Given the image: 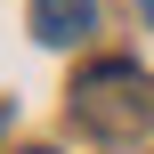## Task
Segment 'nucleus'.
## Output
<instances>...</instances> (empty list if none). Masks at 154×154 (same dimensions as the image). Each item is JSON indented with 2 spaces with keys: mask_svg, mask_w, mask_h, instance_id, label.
<instances>
[{
  "mask_svg": "<svg viewBox=\"0 0 154 154\" xmlns=\"http://www.w3.org/2000/svg\"><path fill=\"white\" fill-rule=\"evenodd\" d=\"M73 106H81V122L89 130H138L146 122V106H154V81L138 73V65H89L81 81H73Z\"/></svg>",
  "mask_w": 154,
  "mask_h": 154,
  "instance_id": "nucleus-1",
  "label": "nucleus"
},
{
  "mask_svg": "<svg viewBox=\"0 0 154 154\" xmlns=\"http://www.w3.org/2000/svg\"><path fill=\"white\" fill-rule=\"evenodd\" d=\"M32 32L49 49H73V41L97 32V0H32Z\"/></svg>",
  "mask_w": 154,
  "mask_h": 154,
  "instance_id": "nucleus-2",
  "label": "nucleus"
},
{
  "mask_svg": "<svg viewBox=\"0 0 154 154\" xmlns=\"http://www.w3.org/2000/svg\"><path fill=\"white\" fill-rule=\"evenodd\" d=\"M24 154H49V146H24Z\"/></svg>",
  "mask_w": 154,
  "mask_h": 154,
  "instance_id": "nucleus-3",
  "label": "nucleus"
},
{
  "mask_svg": "<svg viewBox=\"0 0 154 154\" xmlns=\"http://www.w3.org/2000/svg\"><path fill=\"white\" fill-rule=\"evenodd\" d=\"M0 130H8V114H0Z\"/></svg>",
  "mask_w": 154,
  "mask_h": 154,
  "instance_id": "nucleus-4",
  "label": "nucleus"
},
{
  "mask_svg": "<svg viewBox=\"0 0 154 154\" xmlns=\"http://www.w3.org/2000/svg\"><path fill=\"white\" fill-rule=\"evenodd\" d=\"M146 16H154V0H146Z\"/></svg>",
  "mask_w": 154,
  "mask_h": 154,
  "instance_id": "nucleus-5",
  "label": "nucleus"
}]
</instances>
